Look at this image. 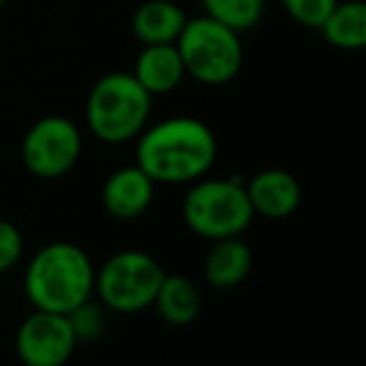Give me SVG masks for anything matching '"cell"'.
Wrapping results in <instances>:
<instances>
[{"mask_svg":"<svg viewBox=\"0 0 366 366\" xmlns=\"http://www.w3.org/2000/svg\"><path fill=\"white\" fill-rule=\"evenodd\" d=\"M136 141V166L153 183H194L211 171L219 143L204 121L173 116L143 128Z\"/></svg>","mask_w":366,"mask_h":366,"instance_id":"cell-1","label":"cell"},{"mask_svg":"<svg viewBox=\"0 0 366 366\" xmlns=\"http://www.w3.org/2000/svg\"><path fill=\"white\" fill-rule=\"evenodd\" d=\"M319 31L329 41V46L339 51H361L366 46V3L339 0Z\"/></svg>","mask_w":366,"mask_h":366,"instance_id":"cell-15","label":"cell"},{"mask_svg":"<svg viewBox=\"0 0 366 366\" xmlns=\"http://www.w3.org/2000/svg\"><path fill=\"white\" fill-rule=\"evenodd\" d=\"M254 216L279 221L289 219L301 206V183L284 168H264L244 183Z\"/></svg>","mask_w":366,"mask_h":366,"instance_id":"cell-10","label":"cell"},{"mask_svg":"<svg viewBox=\"0 0 366 366\" xmlns=\"http://www.w3.org/2000/svg\"><path fill=\"white\" fill-rule=\"evenodd\" d=\"M186 76L204 86H226L244 66L241 33L209 16L189 18L176 38Z\"/></svg>","mask_w":366,"mask_h":366,"instance_id":"cell-5","label":"cell"},{"mask_svg":"<svg viewBox=\"0 0 366 366\" xmlns=\"http://www.w3.org/2000/svg\"><path fill=\"white\" fill-rule=\"evenodd\" d=\"M96 266L81 246L53 241L33 254L26 266L23 286L33 309L71 314L93 296Z\"/></svg>","mask_w":366,"mask_h":366,"instance_id":"cell-2","label":"cell"},{"mask_svg":"<svg viewBox=\"0 0 366 366\" xmlns=\"http://www.w3.org/2000/svg\"><path fill=\"white\" fill-rule=\"evenodd\" d=\"M153 194H156L153 178L133 163V166L118 168L106 178L101 191V204L106 214L116 221H133L141 219L151 209Z\"/></svg>","mask_w":366,"mask_h":366,"instance_id":"cell-9","label":"cell"},{"mask_svg":"<svg viewBox=\"0 0 366 366\" xmlns=\"http://www.w3.org/2000/svg\"><path fill=\"white\" fill-rule=\"evenodd\" d=\"M163 276L166 271L151 254L126 249L113 254L101 269H96L93 294L108 311L138 314L151 309Z\"/></svg>","mask_w":366,"mask_h":366,"instance_id":"cell-6","label":"cell"},{"mask_svg":"<svg viewBox=\"0 0 366 366\" xmlns=\"http://www.w3.org/2000/svg\"><path fill=\"white\" fill-rule=\"evenodd\" d=\"M254 269V251L241 236L211 241L204 259V279L211 289H236L249 279Z\"/></svg>","mask_w":366,"mask_h":366,"instance_id":"cell-11","label":"cell"},{"mask_svg":"<svg viewBox=\"0 0 366 366\" xmlns=\"http://www.w3.org/2000/svg\"><path fill=\"white\" fill-rule=\"evenodd\" d=\"M246 178H199L183 196V221L201 239L244 236L254 221V209L244 189Z\"/></svg>","mask_w":366,"mask_h":366,"instance_id":"cell-4","label":"cell"},{"mask_svg":"<svg viewBox=\"0 0 366 366\" xmlns=\"http://www.w3.org/2000/svg\"><path fill=\"white\" fill-rule=\"evenodd\" d=\"M204 16L239 33L254 31L266 13V0H201Z\"/></svg>","mask_w":366,"mask_h":366,"instance_id":"cell-16","label":"cell"},{"mask_svg":"<svg viewBox=\"0 0 366 366\" xmlns=\"http://www.w3.org/2000/svg\"><path fill=\"white\" fill-rule=\"evenodd\" d=\"M186 21H189L186 11L173 0H146L133 13L131 28L143 46H156V43H176Z\"/></svg>","mask_w":366,"mask_h":366,"instance_id":"cell-13","label":"cell"},{"mask_svg":"<svg viewBox=\"0 0 366 366\" xmlns=\"http://www.w3.org/2000/svg\"><path fill=\"white\" fill-rule=\"evenodd\" d=\"M23 234L16 224L0 219V274L16 269L18 261L23 259Z\"/></svg>","mask_w":366,"mask_h":366,"instance_id":"cell-19","label":"cell"},{"mask_svg":"<svg viewBox=\"0 0 366 366\" xmlns=\"http://www.w3.org/2000/svg\"><path fill=\"white\" fill-rule=\"evenodd\" d=\"M336 3L339 0H281V6L299 26L314 28V31H319V26L326 21Z\"/></svg>","mask_w":366,"mask_h":366,"instance_id":"cell-18","label":"cell"},{"mask_svg":"<svg viewBox=\"0 0 366 366\" xmlns=\"http://www.w3.org/2000/svg\"><path fill=\"white\" fill-rule=\"evenodd\" d=\"M106 311H108L106 306H103L101 301L96 304L91 296V299L83 301L81 306H76V309L68 314L78 341H96L98 336L106 331Z\"/></svg>","mask_w":366,"mask_h":366,"instance_id":"cell-17","label":"cell"},{"mask_svg":"<svg viewBox=\"0 0 366 366\" xmlns=\"http://www.w3.org/2000/svg\"><path fill=\"white\" fill-rule=\"evenodd\" d=\"M133 78L151 96H163V93L176 91L186 78V68H183L176 43L143 46V51L136 58V66H133Z\"/></svg>","mask_w":366,"mask_h":366,"instance_id":"cell-12","label":"cell"},{"mask_svg":"<svg viewBox=\"0 0 366 366\" xmlns=\"http://www.w3.org/2000/svg\"><path fill=\"white\" fill-rule=\"evenodd\" d=\"M6 3H8V0H0V8H3V6H6Z\"/></svg>","mask_w":366,"mask_h":366,"instance_id":"cell-20","label":"cell"},{"mask_svg":"<svg viewBox=\"0 0 366 366\" xmlns=\"http://www.w3.org/2000/svg\"><path fill=\"white\" fill-rule=\"evenodd\" d=\"M83 153V133L66 116H43L26 131L21 158L36 178H61L78 163Z\"/></svg>","mask_w":366,"mask_h":366,"instance_id":"cell-7","label":"cell"},{"mask_svg":"<svg viewBox=\"0 0 366 366\" xmlns=\"http://www.w3.org/2000/svg\"><path fill=\"white\" fill-rule=\"evenodd\" d=\"M151 106L153 96L133 78V73H106L88 93V131L111 146L133 141L148 126Z\"/></svg>","mask_w":366,"mask_h":366,"instance_id":"cell-3","label":"cell"},{"mask_svg":"<svg viewBox=\"0 0 366 366\" xmlns=\"http://www.w3.org/2000/svg\"><path fill=\"white\" fill-rule=\"evenodd\" d=\"M76 346L71 319L58 311L36 309L16 331V354L26 366H63Z\"/></svg>","mask_w":366,"mask_h":366,"instance_id":"cell-8","label":"cell"},{"mask_svg":"<svg viewBox=\"0 0 366 366\" xmlns=\"http://www.w3.org/2000/svg\"><path fill=\"white\" fill-rule=\"evenodd\" d=\"M151 309L171 326H189L201 314V291L186 276L166 274L156 291Z\"/></svg>","mask_w":366,"mask_h":366,"instance_id":"cell-14","label":"cell"}]
</instances>
